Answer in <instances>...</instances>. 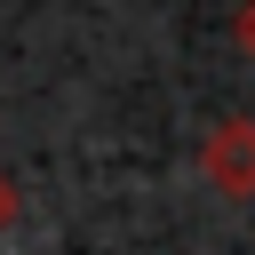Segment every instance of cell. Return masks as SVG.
<instances>
[{"mask_svg": "<svg viewBox=\"0 0 255 255\" xmlns=\"http://www.w3.org/2000/svg\"><path fill=\"white\" fill-rule=\"evenodd\" d=\"M199 167L223 199H255V120H215L199 143Z\"/></svg>", "mask_w": 255, "mask_h": 255, "instance_id": "obj_1", "label": "cell"}, {"mask_svg": "<svg viewBox=\"0 0 255 255\" xmlns=\"http://www.w3.org/2000/svg\"><path fill=\"white\" fill-rule=\"evenodd\" d=\"M231 40H239V48H247V56H255V0H247V8H239V16H231Z\"/></svg>", "mask_w": 255, "mask_h": 255, "instance_id": "obj_2", "label": "cell"}]
</instances>
